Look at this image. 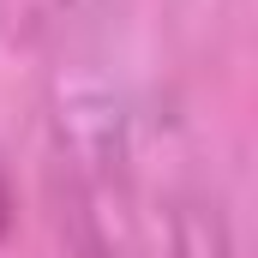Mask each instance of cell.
I'll return each mask as SVG.
<instances>
[]
</instances>
